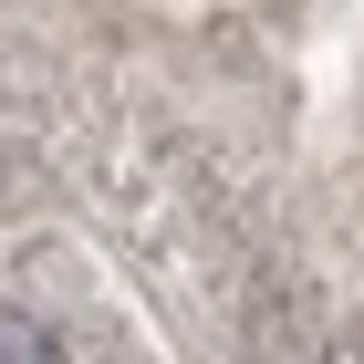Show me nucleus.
I'll list each match as a JSON object with an SVG mask.
<instances>
[{"mask_svg":"<svg viewBox=\"0 0 364 364\" xmlns=\"http://www.w3.org/2000/svg\"><path fill=\"white\" fill-rule=\"evenodd\" d=\"M0 364H63V343L31 323V312H0Z\"/></svg>","mask_w":364,"mask_h":364,"instance_id":"nucleus-1","label":"nucleus"}]
</instances>
